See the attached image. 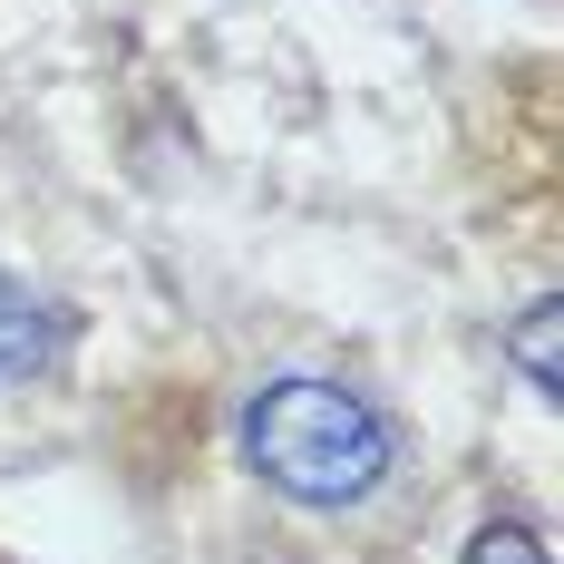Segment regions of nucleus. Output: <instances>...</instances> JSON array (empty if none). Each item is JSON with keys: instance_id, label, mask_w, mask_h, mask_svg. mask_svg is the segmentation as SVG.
<instances>
[{"instance_id": "obj_1", "label": "nucleus", "mask_w": 564, "mask_h": 564, "mask_svg": "<svg viewBox=\"0 0 564 564\" xmlns=\"http://www.w3.org/2000/svg\"><path fill=\"white\" fill-rule=\"evenodd\" d=\"M243 477L292 516H370L409 477V429L340 370H263L234 409Z\"/></svg>"}, {"instance_id": "obj_2", "label": "nucleus", "mask_w": 564, "mask_h": 564, "mask_svg": "<svg viewBox=\"0 0 564 564\" xmlns=\"http://www.w3.org/2000/svg\"><path fill=\"white\" fill-rule=\"evenodd\" d=\"M58 350H68V312H58V302H40L30 282L0 273V390H20V380L58 370Z\"/></svg>"}, {"instance_id": "obj_3", "label": "nucleus", "mask_w": 564, "mask_h": 564, "mask_svg": "<svg viewBox=\"0 0 564 564\" xmlns=\"http://www.w3.org/2000/svg\"><path fill=\"white\" fill-rule=\"evenodd\" d=\"M555 322H564L555 292H535V302H525V322H516V360H525V380H535L545 399H555V380H564V370H555Z\"/></svg>"}, {"instance_id": "obj_4", "label": "nucleus", "mask_w": 564, "mask_h": 564, "mask_svg": "<svg viewBox=\"0 0 564 564\" xmlns=\"http://www.w3.org/2000/svg\"><path fill=\"white\" fill-rule=\"evenodd\" d=\"M467 564H545V535H535V525H516V516H497V525L467 545Z\"/></svg>"}]
</instances>
